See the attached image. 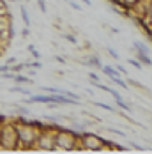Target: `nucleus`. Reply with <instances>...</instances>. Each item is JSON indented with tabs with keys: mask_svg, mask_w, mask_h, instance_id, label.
<instances>
[{
	"mask_svg": "<svg viewBox=\"0 0 152 154\" xmlns=\"http://www.w3.org/2000/svg\"><path fill=\"white\" fill-rule=\"evenodd\" d=\"M37 2V5H39V9H41V13H46V4L44 0H35Z\"/></svg>",
	"mask_w": 152,
	"mask_h": 154,
	"instance_id": "nucleus-23",
	"label": "nucleus"
},
{
	"mask_svg": "<svg viewBox=\"0 0 152 154\" xmlns=\"http://www.w3.org/2000/svg\"><path fill=\"white\" fill-rule=\"evenodd\" d=\"M16 112H18V113H23V115H25V113H29V110H27V108H18Z\"/></svg>",
	"mask_w": 152,
	"mask_h": 154,
	"instance_id": "nucleus-32",
	"label": "nucleus"
},
{
	"mask_svg": "<svg viewBox=\"0 0 152 154\" xmlns=\"http://www.w3.org/2000/svg\"><path fill=\"white\" fill-rule=\"evenodd\" d=\"M133 46L136 48L138 51H143V53H149V51H150L149 46H145V45H143V43H140V41H135V43H133Z\"/></svg>",
	"mask_w": 152,
	"mask_h": 154,
	"instance_id": "nucleus-10",
	"label": "nucleus"
},
{
	"mask_svg": "<svg viewBox=\"0 0 152 154\" xmlns=\"http://www.w3.org/2000/svg\"><path fill=\"white\" fill-rule=\"evenodd\" d=\"M76 147L81 149L80 145V135L78 133H71L67 129H57L55 131V145H53V151H62V152H67V151H74Z\"/></svg>",
	"mask_w": 152,
	"mask_h": 154,
	"instance_id": "nucleus-2",
	"label": "nucleus"
},
{
	"mask_svg": "<svg viewBox=\"0 0 152 154\" xmlns=\"http://www.w3.org/2000/svg\"><path fill=\"white\" fill-rule=\"evenodd\" d=\"M9 64H4V66H0V73H5V71H9Z\"/></svg>",
	"mask_w": 152,
	"mask_h": 154,
	"instance_id": "nucleus-25",
	"label": "nucleus"
},
{
	"mask_svg": "<svg viewBox=\"0 0 152 154\" xmlns=\"http://www.w3.org/2000/svg\"><path fill=\"white\" fill-rule=\"evenodd\" d=\"M32 50H35V48H34V45H29V46H27V51H32Z\"/></svg>",
	"mask_w": 152,
	"mask_h": 154,
	"instance_id": "nucleus-33",
	"label": "nucleus"
},
{
	"mask_svg": "<svg viewBox=\"0 0 152 154\" xmlns=\"http://www.w3.org/2000/svg\"><path fill=\"white\" fill-rule=\"evenodd\" d=\"M106 51H108V55H110L111 59H117V60H119V53H117L113 48H106Z\"/></svg>",
	"mask_w": 152,
	"mask_h": 154,
	"instance_id": "nucleus-21",
	"label": "nucleus"
},
{
	"mask_svg": "<svg viewBox=\"0 0 152 154\" xmlns=\"http://www.w3.org/2000/svg\"><path fill=\"white\" fill-rule=\"evenodd\" d=\"M131 147H135V149H138V151H145L141 145H138V143H135V142H131Z\"/></svg>",
	"mask_w": 152,
	"mask_h": 154,
	"instance_id": "nucleus-29",
	"label": "nucleus"
},
{
	"mask_svg": "<svg viewBox=\"0 0 152 154\" xmlns=\"http://www.w3.org/2000/svg\"><path fill=\"white\" fill-rule=\"evenodd\" d=\"M64 39L69 41V43H73V45H78V39H76L73 34H64Z\"/></svg>",
	"mask_w": 152,
	"mask_h": 154,
	"instance_id": "nucleus-20",
	"label": "nucleus"
},
{
	"mask_svg": "<svg viewBox=\"0 0 152 154\" xmlns=\"http://www.w3.org/2000/svg\"><path fill=\"white\" fill-rule=\"evenodd\" d=\"M89 78H90L92 82H96V80H99V76H97L96 73H92V71H90V73H89Z\"/></svg>",
	"mask_w": 152,
	"mask_h": 154,
	"instance_id": "nucleus-26",
	"label": "nucleus"
},
{
	"mask_svg": "<svg viewBox=\"0 0 152 154\" xmlns=\"http://www.w3.org/2000/svg\"><path fill=\"white\" fill-rule=\"evenodd\" d=\"M129 64H131V66H135L138 71H141V69H143V64L138 60V59H129Z\"/></svg>",
	"mask_w": 152,
	"mask_h": 154,
	"instance_id": "nucleus-15",
	"label": "nucleus"
},
{
	"mask_svg": "<svg viewBox=\"0 0 152 154\" xmlns=\"http://www.w3.org/2000/svg\"><path fill=\"white\" fill-rule=\"evenodd\" d=\"M0 147L5 151H14L20 147L18 143V137H16L14 124H5L0 126Z\"/></svg>",
	"mask_w": 152,
	"mask_h": 154,
	"instance_id": "nucleus-3",
	"label": "nucleus"
},
{
	"mask_svg": "<svg viewBox=\"0 0 152 154\" xmlns=\"http://www.w3.org/2000/svg\"><path fill=\"white\" fill-rule=\"evenodd\" d=\"M117 71L122 73V75H126V73H127V71H126V67H122V66H117Z\"/></svg>",
	"mask_w": 152,
	"mask_h": 154,
	"instance_id": "nucleus-31",
	"label": "nucleus"
},
{
	"mask_svg": "<svg viewBox=\"0 0 152 154\" xmlns=\"http://www.w3.org/2000/svg\"><path fill=\"white\" fill-rule=\"evenodd\" d=\"M55 60L60 62V64H65V59H64V57H60V55H55Z\"/></svg>",
	"mask_w": 152,
	"mask_h": 154,
	"instance_id": "nucleus-28",
	"label": "nucleus"
},
{
	"mask_svg": "<svg viewBox=\"0 0 152 154\" xmlns=\"http://www.w3.org/2000/svg\"><path fill=\"white\" fill-rule=\"evenodd\" d=\"M127 85H133V87H136V89H141V91H145V87H143V85H141L140 82H136V80H133V78H129Z\"/></svg>",
	"mask_w": 152,
	"mask_h": 154,
	"instance_id": "nucleus-19",
	"label": "nucleus"
},
{
	"mask_svg": "<svg viewBox=\"0 0 152 154\" xmlns=\"http://www.w3.org/2000/svg\"><path fill=\"white\" fill-rule=\"evenodd\" d=\"M7 13H9L7 2H5V0H0V14H7Z\"/></svg>",
	"mask_w": 152,
	"mask_h": 154,
	"instance_id": "nucleus-16",
	"label": "nucleus"
},
{
	"mask_svg": "<svg viewBox=\"0 0 152 154\" xmlns=\"http://www.w3.org/2000/svg\"><path fill=\"white\" fill-rule=\"evenodd\" d=\"M5 64H9V66H11V64H16V59L14 57H9V59L5 60Z\"/></svg>",
	"mask_w": 152,
	"mask_h": 154,
	"instance_id": "nucleus-30",
	"label": "nucleus"
},
{
	"mask_svg": "<svg viewBox=\"0 0 152 154\" xmlns=\"http://www.w3.org/2000/svg\"><path fill=\"white\" fill-rule=\"evenodd\" d=\"M138 60L141 62V64H145L147 67H150V66H152V60H150V57H149V53H143V51H138Z\"/></svg>",
	"mask_w": 152,
	"mask_h": 154,
	"instance_id": "nucleus-8",
	"label": "nucleus"
},
{
	"mask_svg": "<svg viewBox=\"0 0 152 154\" xmlns=\"http://www.w3.org/2000/svg\"><path fill=\"white\" fill-rule=\"evenodd\" d=\"M108 133H111V135H117V137H126V133L120 131V129H115V128H106Z\"/></svg>",
	"mask_w": 152,
	"mask_h": 154,
	"instance_id": "nucleus-14",
	"label": "nucleus"
},
{
	"mask_svg": "<svg viewBox=\"0 0 152 154\" xmlns=\"http://www.w3.org/2000/svg\"><path fill=\"white\" fill-rule=\"evenodd\" d=\"M20 34H21L23 37H29V35H30V30H29V27H25V29H23V30L20 32Z\"/></svg>",
	"mask_w": 152,
	"mask_h": 154,
	"instance_id": "nucleus-24",
	"label": "nucleus"
},
{
	"mask_svg": "<svg viewBox=\"0 0 152 154\" xmlns=\"http://www.w3.org/2000/svg\"><path fill=\"white\" fill-rule=\"evenodd\" d=\"M43 128H44V126H41L39 121H30V122H27V121H21V119H20V121L14 124L16 137H18L20 147H23V149L34 147L35 138H37V135H39V131H41Z\"/></svg>",
	"mask_w": 152,
	"mask_h": 154,
	"instance_id": "nucleus-1",
	"label": "nucleus"
},
{
	"mask_svg": "<svg viewBox=\"0 0 152 154\" xmlns=\"http://www.w3.org/2000/svg\"><path fill=\"white\" fill-rule=\"evenodd\" d=\"M23 69H25V64H16V66H11V67H9V71H11V73H21V71H23Z\"/></svg>",
	"mask_w": 152,
	"mask_h": 154,
	"instance_id": "nucleus-12",
	"label": "nucleus"
},
{
	"mask_svg": "<svg viewBox=\"0 0 152 154\" xmlns=\"http://www.w3.org/2000/svg\"><path fill=\"white\" fill-rule=\"evenodd\" d=\"M81 62H83V64H87V66H96V67H99V69H101V66H103L101 60H99V57H96V55H90L87 60H81Z\"/></svg>",
	"mask_w": 152,
	"mask_h": 154,
	"instance_id": "nucleus-7",
	"label": "nucleus"
},
{
	"mask_svg": "<svg viewBox=\"0 0 152 154\" xmlns=\"http://www.w3.org/2000/svg\"><path fill=\"white\" fill-rule=\"evenodd\" d=\"M80 145L83 151H92V152H99V151H105L110 149L108 142H105L103 138H99L97 135H80Z\"/></svg>",
	"mask_w": 152,
	"mask_h": 154,
	"instance_id": "nucleus-4",
	"label": "nucleus"
},
{
	"mask_svg": "<svg viewBox=\"0 0 152 154\" xmlns=\"http://www.w3.org/2000/svg\"><path fill=\"white\" fill-rule=\"evenodd\" d=\"M25 67H32V69H41V67H43V64H41V60H39V59H35L34 62H29V64H25Z\"/></svg>",
	"mask_w": 152,
	"mask_h": 154,
	"instance_id": "nucleus-11",
	"label": "nucleus"
},
{
	"mask_svg": "<svg viewBox=\"0 0 152 154\" xmlns=\"http://www.w3.org/2000/svg\"><path fill=\"white\" fill-rule=\"evenodd\" d=\"M16 83H20V85H32L34 83V80L30 76H25V75H21V73H16L14 76H13Z\"/></svg>",
	"mask_w": 152,
	"mask_h": 154,
	"instance_id": "nucleus-5",
	"label": "nucleus"
},
{
	"mask_svg": "<svg viewBox=\"0 0 152 154\" xmlns=\"http://www.w3.org/2000/svg\"><path fill=\"white\" fill-rule=\"evenodd\" d=\"M94 105L99 108H103V110H108V112H115V108H111L110 105H106V103H97V101H94Z\"/></svg>",
	"mask_w": 152,
	"mask_h": 154,
	"instance_id": "nucleus-18",
	"label": "nucleus"
},
{
	"mask_svg": "<svg viewBox=\"0 0 152 154\" xmlns=\"http://www.w3.org/2000/svg\"><path fill=\"white\" fill-rule=\"evenodd\" d=\"M11 92H21V94H29V89H25V87H21V85L18 83L16 87H13V89H11Z\"/></svg>",
	"mask_w": 152,
	"mask_h": 154,
	"instance_id": "nucleus-17",
	"label": "nucleus"
},
{
	"mask_svg": "<svg viewBox=\"0 0 152 154\" xmlns=\"http://www.w3.org/2000/svg\"><path fill=\"white\" fill-rule=\"evenodd\" d=\"M101 71L106 75L110 80H113V78H117V76H120L119 75V71L115 69V67H111V66H101Z\"/></svg>",
	"mask_w": 152,
	"mask_h": 154,
	"instance_id": "nucleus-6",
	"label": "nucleus"
},
{
	"mask_svg": "<svg viewBox=\"0 0 152 154\" xmlns=\"http://www.w3.org/2000/svg\"><path fill=\"white\" fill-rule=\"evenodd\" d=\"M111 82H113V83H117V85H119V87H122V89H127V87H129V85H127V83H126V82H124V80H122L120 76L113 78Z\"/></svg>",
	"mask_w": 152,
	"mask_h": 154,
	"instance_id": "nucleus-13",
	"label": "nucleus"
},
{
	"mask_svg": "<svg viewBox=\"0 0 152 154\" xmlns=\"http://www.w3.org/2000/svg\"><path fill=\"white\" fill-rule=\"evenodd\" d=\"M67 4H69L74 11H81V5H80V4H76V2H73V0H67Z\"/></svg>",
	"mask_w": 152,
	"mask_h": 154,
	"instance_id": "nucleus-22",
	"label": "nucleus"
},
{
	"mask_svg": "<svg viewBox=\"0 0 152 154\" xmlns=\"http://www.w3.org/2000/svg\"><path fill=\"white\" fill-rule=\"evenodd\" d=\"M21 18H23V23H25V27H30L32 25V21H30V16H29V11L23 7L21 9Z\"/></svg>",
	"mask_w": 152,
	"mask_h": 154,
	"instance_id": "nucleus-9",
	"label": "nucleus"
},
{
	"mask_svg": "<svg viewBox=\"0 0 152 154\" xmlns=\"http://www.w3.org/2000/svg\"><path fill=\"white\" fill-rule=\"evenodd\" d=\"M30 53H32V57H34V59H41V53H39V51H35V50H32Z\"/></svg>",
	"mask_w": 152,
	"mask_h": 154,
	"instance_id": "nucleus-27",
	"label": "nucleus"
}]
</instances>
